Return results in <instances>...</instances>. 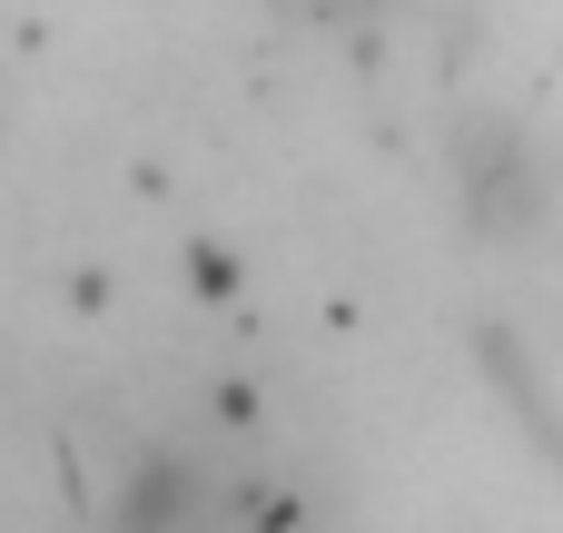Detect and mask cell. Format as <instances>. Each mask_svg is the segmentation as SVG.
Listing matches in <instances>:
<instances>
[{
	"mask_svg": "<svg viewBox=\"0 0 563 533\" xmlns=\"http://www.w3.org/2000/svg\"><path fill=\"white\" fill-rule=\"evenodd\" d=\"M0 533H59V524H40V514H0Z\"/></svg>",
	"mask_w": 563,
	"mask_h": 533,
	"instance_id": "obj_3",
	"label": "cell"
},
{
	"mask_svg": "<svg viewBox=\"0 0 563 533\" xmlns=\"http://www.w3.org/2000/svg\"><path fill=\"white\" fill-rule=\"evenodd\" d=\"M0 138H10V59H0Z\"/></svg>",
	"mask_w": 563,
	"mask_h": 533,
	"instance_id": "obj_4",
	"label": "cell"
},
{
	"mask_svg": "<svg viewBox=\"0 0 563 533\" xmlns=\"http://www.w3.org/2000/svg\"><path fill=\"white\" fill-rule=\"evenodd\" d=\"M455 198H465L475 237H534L554 208V168L515 119H465L455 129Z\"/></svg>",
	"mask_w": 563,
	"mask_h": 533,
	"instance_id": "obj_1",
	"label": "cell"
},
{
	"mask_svg": "<svg viewBox=\"0 0 563 533\" xmlns=\"http://www.w3.org/2000/svg\"><path fill=\"white\" fill-rule=\"evenodd\" d=\"M307 20H376V10H396V0H297Z\"/></svg>",
	"mask_w": 563,
	"mask_h": 533,
	"instance_id": "obj_2",
	"label": "cell"
}]
</instances>
